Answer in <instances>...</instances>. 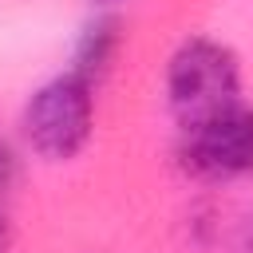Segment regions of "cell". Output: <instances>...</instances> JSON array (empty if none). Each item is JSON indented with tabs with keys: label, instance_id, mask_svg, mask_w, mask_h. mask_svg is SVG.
<instances>
[{
	"label": "cell",
	"instance_id": "52a82bcc",
	"mask_svg": "<svg viewBox=\"0 0 253 253\" xmlns=\"http://www.w3.org/2000/svg\"><path fill=\"white\" fill-rule=\"evenodd\" d=\"M249 253H253V237H249Z\"/></svg>",
	"mask_w": 253,
	"mask_h": 253
},
{
	"label": "cell",
	"instance_id": "7a4b0ae2",
	"mask_svg": "<svg viewBox=\"0 0 253 253\" xmlns=\"http://www.w3.org/2000/svg\"><path fill=\"white\" fill-rule=\"evenodd\" d=\"M91 119H95L91 83L67 71L32 95L24 111V134L43 158H71L87 146Z\"/></svg>",
	"mask_w": 253,
	"mask_h": 253
},
{
	"label": "cell",
	"instance_id": "3957f363",
	"mask_svg": "<svg viewBox=\"0 0 253 253\" xmlns=\"http://www.w3.org/2000/svg\"><path fill=\"white\" fill-rule=\"evenodd\" d=\"M186 166L198 178H233L253 166V115L245 107L221 111L186 126Z\"/></svg>",
	"mask_w": 253,
	"mask_h": 253
},
{
	"label": "cell",
	"instance_id": "277c9868",
	"mask_svg": "<svg viewBox=\"0 0 253 253\" xmlns=\"http://www.w3.org/2000/svg\"><path fill=\"white\" fill-rule=\"evenodd\" d=\"M111 47H115V24L111 20H99L83 32L79 40V51H75V75L91 83V75H99L111 59Z\"/></svg>",
	"mask_w": 253,
	"mask_h": 253
},
{
	"label": "cell",
	"instance_id": "6da1fadb",
	"mask_svg": "<svg viewBox=\"0 0 253 253\" xmlns=\"http://www.w3.org/2000/svg\"><path fill=\"white\" fill-rule=\"evenodd\" d=\"M237 59L229 47L213 40H190L174 51L170 71H166V91L170 107L182 119V126H194L202 119H213L221 111L237 107Z\"/></svg>",
	"mask_w": 253,
	"mask_h": 253
},
{
	"label": "cell",
	"instance_id": "8992f818",
	"mask_svg": "<svg viewBox=\"0 0 253 253\" xmlns=\"http://www.w3.org/2000/svg\"><path fill=\"white\" fill-rule=\"evenodd\" d=\"M8 241V221H4V210H0V245Z\"/></svg>",
	"mask_w": 253,
	"mask_h": 253
},
{
	"label": "cell",
	"instance_id": "5b68a950",
	"mask_svg": "<svg viewBox=\"0 0 253 253\" xmlns=\"http://www.w3.org/2000/svg\"><path fill=\"white\" fill-rule=\"evenodd\" d=\"M8 182H12V150L0 142V190H4Z\"/></svg>",
	"mask_w": 253,
	"mask_h": 253
}]
</instances>
